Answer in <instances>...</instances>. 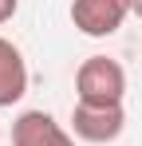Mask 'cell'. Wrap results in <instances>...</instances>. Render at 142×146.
I'll list each match as a JSON object with an SVG mask.
<instances>
[{
    "label": "cell",
    "instance_id": "cell-1",
    "mask_svg": "<svg viewBox=\"0 0 142 146\" xmlns=\"http://www.w3.org/2000/svg\"><path fill=\"white\" fill-rule=\"evenodd\" d=\"M75 95L87 107H122V95H126V71L118 59H107V55H91L79 63L75 71Z\"/></svg>",
    "mask_w": 142,
    "mask_h": 146
},
{
    "label": "cell",
    "instance_id": "cell-2",
    "mask_svg": "<svg viewBox=\"0 0 142 146\" xmlns=\"http://www.w3.org/2000/svg\"><path fill=\"white\" fill-rule=\"evenodd\" d=\"M130 16V0H71V24L91 40L115 36Z\"/></svg>",
    "mask_w": 142,
    "mask_h": 146
},
{
    "label": "cell",
    "instance_id": "cell-3",
    "mask_svg": "<svg viewBox=\"0 0 142 146\" xmlns=\"http://www.w3.org/2000/svg\"><path fill=\"white\" fill-rule=\"evenodd\" d=\"M126 130V111L122 107H87V103H75L71 111V134L83 138V142H115L118 134Z\"/></svg>",
    "mask_w": 142,
    "mask_h": 146
},
{
    "label": "cell",
    "instance_id": "cell-4",
    "mask_svg": "<svg viewBox=\"0 0 142 146\" xmlns=\"http://www.w3.org/2000/svg\"><path fill=\"white\" fill-rule=\"evenodd\" d=\"M28 95V63L24 51L0 36V107H16Z\"/></svg>",
    "mask_w": 142,
    "mask_h": 146
},
{
    "label": "cell",
    "instance_id": "cell-5",
    "mask_svg": "<svg viewBox=\"0 0 142 146\" xmlns=\"http://www.w3.org/2000/svg\"><path fill=\"white\" fill-rule=\"evenodd\" d=\"M63 126L51 119L47 111H24L12 122V146H47Z\"/></svg>",
    "mask_w": 142,
    "mask_h": 146
},
{
    "label": "cell",
    "instance_id": "cell-6",
    "mask_svg": "<svg viewBox=\"0 0 142 146\" xmlns=\"http://www.w3.org/2000/svg\"><path fill=\"white\" fill-rule=\"evenodd\" d=\"M16 8H20V0H0V24H8L16 16Z\"/></svg>",
    "mask_w": 142,
    "mask_h": 146
},
{
    "label": "cell",
    "instance_id": "cell-7",
    "mask_svg": "<svg viewBox=\"0 0 142 146\" xmlns=\"http://www.w3.org/2000/svg\"><path fill=\"white\" fill-rule=\"evenodd\" d=\"M47 146H75V138H71L67 130H59V134H55V138H51Z\"/></svg>",
    "mask_w": 142,
    "mask_h": 146
},
{
    "label": "cell",
    "instance_id": "cell-8",
    "mask_svg": "<svg viewBox=\"0 0 142 146\" xmlns=\"http://www.w3.org/2000/svg\"><path fill=\"white\" fill-rule=\"evenodd\" d=\"M130 12H134V16L142 20V0H130Z\"/></svg>",
    "mask_w": 142,
    "mask_h": 146
},
{
    "label": "cell",
    "instance_id": "cell-9",
    "mask_svg": "<svg viewBox=\"0 0 142 146\" xmlns=\"http://www.w3.org/2000/svg\"><path fill=\"white\" fill-rule=\"evenodd\" d=\"M0 138H4V130H0Z\"/></svg>",
    "mask_w": 142,
    "mask_h": 146
}]
</instances>
